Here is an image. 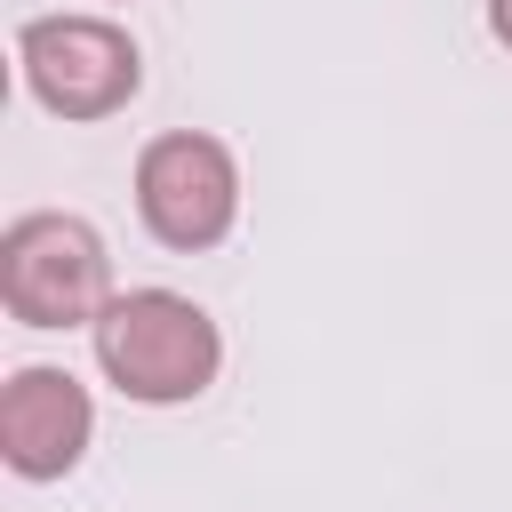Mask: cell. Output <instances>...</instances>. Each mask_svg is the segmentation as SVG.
I'll list each match as a JSON object with an SVG mask.
<instances>
[{
  "label": "cell",
  "instance_id": "cell-1",
  "mask_svg": "<svg viewBox=\"0 0 512 512\" xmlns=\"http://www.w3.org/2000/svg\"><path fill=\"white\" fill-rule=\"evenodd\" d=\"M96 368L144 400V408H176V400H200L224 368V336L216 320L176 296V288H120L104 312H96Z\"/></svg>",
  "mask_w": 512,
  "mask_h": 512
},
{
  "label": "cell",
  "instance_id": "cell-2",
  "mask_svg": "<svg viewBox=\"0 0 512 512\" xmlns=\"http://www.w3.org/2000/svg\"><path fill=\"white\" fill-rule=\"evenodd\" d=\"M0 304L24 328H96L112 304V256L88 216L32 208L0 232Z\"/></svg>",
  "mask_w": 512,
  "mask_h": 512
},
{
  "label": "cell",
  "instance_id": "cell-3",
  "mask_svg": "<svg viewBox=\"0 0 512 512\" xmlns=\"http://www.w3.org/2000/svg\"><path fill=\"white\" fill-rule=\"evenodd\" d=\"M16 64L56 120H112L144 80V56L112 16H32L16 32Z\"/></svg>",
  "mask_w": 512,
  "mask_h": 512
},
{
  "label": "cell",
  "instance_id": "cell-4",
  "mask_svg": "<svg viewBox=\"0 0 512 512\" xmlns=\"http://www.w3.org/2000/svg\"><path fill=\"white\" fill-rule=\"evenodd\" d=\"M136 216H144V232L160 248H184V256L216 248L232 232V216H240V168H232V152L216 136H200V128L152 136L136 152Z\"/></svg>",
  "mask_w": 512,
  "mask_h": 512
},
{
  "label": "cell",
  "instance_id": "cell-5",
  "mask_svg": "<svg viewBox=\"0 0 512 512\" xmlns=\"http://www.w3.org/2000/svg\"><path fill=\"white\" fill-rule=\"evenodd\" d=\"M96 432L88 384L72 368H16L0 392V456L24 480H64Z\"/></svg>",
  "mask_w": 512,
  "mask_h": 512
},
{
  "label": "cell",
  "instance_id": "cell-6",
  "mask_svg": "<svg viewBox=\"0 0 512 512\" xmlns=\"http://www.w3.org/2000/svg\"><path fill=\"white\" fill-rule=\"evenodd\" d=\"M488 32H496V40L512 48V0H488Z\"/></svg>",
  "mask_w": 512,
  "mask_h": 512
}]
</instances>
